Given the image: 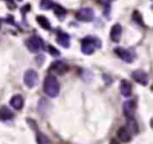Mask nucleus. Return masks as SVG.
<instances>
[{
  "mask_svg": "<svg viewBox=\"0 0 153 144\" xmlns=\"http://www.w3.org/2000/svg\"><path fill=\"white\" fill-rule=\"evenodd\" d=\"M115 54L124 62L127 63H131L135 58V52H133L129 49H124V48H116L115 49Z\"/></svg>",
  "mask_w": 153,
  "mask_h": 144,
  "instance_id": "nucleus-5",
  "label": "nucleus"
},
{
  "mask_svg": "<svg viewBox=\"0 0 153 144\" xmlns=\"http://www.w3.org/2000/svg\"><path fill=\"white\" fill-rule=\"evenodd\" d=\"M130 134H134V133H137L139 131V127H137V123L134 118H128L127 119V127H126Z\"/></svg>",
  "mask_w": 153,
  "mask_h": 144,
  "instance_id": "nucleus-14",
  "label": "nucleus"
},
{
  "mask_svg": "<svg viewBox=\"0 0 153 144\" xmlns=\"http://www.w3.org/2000/svg\"><path fill=\"white\" fill-rule=\"evenodd\" d=\"M25 45L29 49V51L33 52V54H37L44 49V43H43L42 38L38 36H31L30 38H27L25 40Z\"/></svg>",
  "mask_w": 153,
  "mask_h": 144,
  "instance_id": "nucleus-3",
  "label": "nucleus"
},
{
  "mask_svg": "<svg viewBox=\"0 0 153 144\" xmlns=\"http://www.w3.org/2000/svg\"><path fill=\"white\" fill-rule=\"evenodd\" d=\"M117 136H118V138H120L122 142H124V143H127V142H129V140L131 139V134L129 133V131H128L126 127H121V129H118V131H117Z\"/></svg>",
  "mask_w": 153,
  "mask_h": 144,
  "instance_id": "nucleus-15",
  "label": "nucleus"
},
{
  "mask_svg": "<svg viewBox=\"0 0 153 144\" xmlns=\"http://www.w3.org/2000/svg\"><path fill=\"white\" fill-rule=\"evenodd\" d=\"M50 106V104L48 102V100H45L44 98H42L39 101H38V112L42 114V115H45L48 113V107Z\"/></svg>",
  "mask_w": 153,
  "mask_h": 144,
  "instance_id": "nucleus-16",
  "label": "nucleus"
},
{
  "mask_svg": "<svg viewBox=\"0 0 153 144\" xmlns=\"http://www.w3.org/2000/svg\"><path fill=\"white\" fill-rule=\"evenodd\" d=\"M54 11H55V15L57 18H60V19H63L65 15L67 14V11L60 5H54Z\"/></svg>",
  "mask_w": 153,
  "mask_h": 144,
  "instance_id": "nucleus-19",
  "label": "nucleus"
},
{
  "mask_svg": "<svg viewBox=\"0 0 153 144\" xmlns=\"http://www.w3.org/2000/svg\"><path fill=\"white\" fill-rule=\"evenodd\" d=\"M110 144H118V142L115 140V139H111V140H110Z\"/></svg>",
  "mask_w": 153,
  "mask_h": 144,
  "instance_id": "nucleus-25",
  "label": "nucleus"
},
{
  "mask_svg": "<svg viewBox=\"0 0 153 144\" xmlns=\"http://www.w3.org/2000/svg\"><path fill=\"white\" fill-rule=\"evenodd\" d=\"M43 90L49 98H56L60 92V84L54 75H47L43 83Z\"/></svg>",
  "mask_w": 153,
  "mask_h": 144,
  "instance_id": "nucleus-1",
  "label": "nucleus"
},
{
  "mask_svg": "<svg viewBox=\"0 0 153 144\" xmlns=\"http://www.w3.org/2000/svg\"><path fill=\"white\" fill-rule=\"evenodd\" d=\"M100 40L99 38H96V37H86L82 39L81 42V52L84 55H91L94 52L96 49H99L100 48Z\"/></svg>",
  "mask_w": 153,
  "mask_h": 144,
  "instance_id": "nucleus-2",
  "label": "nucleus"
},
{
  "mask_svg": "<svg viewBox=\"0 0 153 144\" xmlns=\"http://www.w3.org/2000/svg\"><path fill=\"white\" fill-rule=\"evenodd\" d=\"M109 1H112V0H109Z\"/></svg>",
  "mask_w": 153,
  "mask_h": 144,
  "instance_id": "nucleus-26",
  "label": "nucleus"
},
{
  "mask_svg": "<svg viewBox=\"0 0 153 144\" xmlns=\"http://www.w3.org/2000/svg\"><path fill=\"white\" fill-rule=\"evenodd\" d=\"M133 19H134V21L139 23L140 25H143V23H142V18H141V15H140V13H139L137 11H134V12H133Z\"/></svg>",
  "mask_w": 153,
  "mask_h": 144,
  "instance_id": "nucleus-22",
  "label": "nucleus"
},
{
  "mask_svg": "<svg viewBox=\"0 0 153 144\" xmlns=\"http://www.w3.org/2000/svg\"><path fill=\"white\" fill-rule=\"evenodd\" d=\"M43 61H44V56H42V55L37 56V58H36V62H37V64H38V65H41V64L43 63Z\"/></svg>",
  "mask_w": 153,
  "mask_h": 144,
  "instance_id": "nucleus-24",
  "label": "nucleus"
},
{
  "mask_svg": "<svg viewBox=\"0 0 153 144\" xmlns=\"http://www.w3.org/2000/svg\"><path fill=\"white\" fill-rule=\"evenodd\" d=\"M121 36H122V26H121L120 24H115V25L111 27V31H110V38H111L112 42L117 43V42H120Z\"/></svg>",
  "mask_w": 153,
  "mask_h": 144,
  "instance_id": "nucleus-11",
  "label": "nucleus"
},
{
  "mask_svg": "<svg viewBox=\"0 0 153 144\" xmlns=\"http://www.w3.org/2000/svg\"><path fill=\"white\" fill-rule=\"evenodd\" d=\"M36 142H37V144H50V140L43 132H37Z\"/></svg>",
  "mask_w": 153,
  "mask_h": 144,
  "instance_id": "nucleus-20",
  "label": "nucleus"
},
{
  "mask_svg": "<svg viewBox=\"0 0 153 144\" xmlns=\"http://www.w3.org/2000/svg\"><path fill=\"white\" fill-rule=\"evenodd\" d=\"M48 51H49V54H50V55H53V56H55V57L60 55V52H59L54 46H51V45H49V46H48Z\"/></svg>",
  "mask_w": 153,
  "mask_h": 144,
  "instance_id": "nucleus-23",
  "label": "nucleus"
},
{
  "mask_svg": "<svg viewBox=\"0 0 153 144\" xmlns=\"http://www.w3.org/2000/svg\"><path fill=\"white\" fill-rule=\"evenodd\" d=\"M39 6H41L42 10H50V8L54 7V2L51 0H42Z\"/></svg>",
  "mask_w": 153,
  "mask_h": 144,
  "instance_id": "nucleus-21",
  "label": "nucleus"
},
{
  "mask_svg": "<svg viewBox=\"0 0 153 144\" xmlns=\"http://www.w3.org/2000/svg\"><path fill=\"white\" fill-rule=\"evenodd\" d=\"M12 117H13V113L8 107L2 106L0 108V119L1 120H10V119H12Z\"/></svg>",
  "mask_w": 153,
  "mask_h": 144,
  "instance_id": "nucleus-17",
  "label": "nucleus"
},
{
  "mask_svg": "<svg viewBox=\"0 0 153 144\" xmlns=\"http://www.w3.org/2000/svg\"><path fill=\"white\" fill-rule=\"evenodd\" d=\"M36 20H37L38 25H39L41 27H43L44 30H50V29H51L50 23H49V20H48L47 17H44V15H37V17H36Z\"/></svg>",
  "mask_w": 153,
  "mask_h": 144,
  "instance_id": "nucleus-18",
  "label": "nucleus"
},
{
  "mask_svg": "<svg viewBox=\"0 0 153 144\" xmlns=\"http://www.w3.org/2000/svg\"><path fill=\"white\" fill-rule=\"evenodd\" d=\"M135 109H136V104L133 100H128L123 102V114L128 118H134L135 114Z\"/></svg>",
  "mask_w": 153,
  "mask_h": 144,
  "instance_id": "nucleus-8",
  "label": "nucleus"
},
{
  "mask_svg": "<svg viewBox=\"0 0 153 144\" xmlns=\"http://www.w3.org/2000/svg\"><path fill=\"white\" fill-rule=\"evenodd\" d=\"M50 70L54 71V73L57 74V75H63V74L68 70V67H67V64H66L65 62H62V61H55V62L50 65Z\"/></svg>",
  "mask_w": 153,
  "mask_h": 144,
  "instance_id": "nucleus-9",
  "label": "nucleus"
},
{
  "mask_svg": "<svg viewBox=\"0 0 153 144\" xmlns=\"http://www.w3.org/2000/svg\"><path fill=\"white\" fill-rule=\"evenodd\" d=\"M10 105L14 108V109H22L24 106V99L22 95H13L10 100Z\"/></svg>",
  "mask_w": 153,
  "mask_h": 144,
  "instance_id": "nucleus-12",
  "label": "nucleus"
},
{
  "mask_svg": "<svg viewBox=\"0 0 153 144\" xmlns=\"http://www.w3.org/2000/svg\"><path fill=\"white\" fill-rule=\"evenodd\" d=\"M75 17L80 21H91L94 17V13L91 7H84V8H80L75 13Z\"/></svg>",
  "mask_w": 153,
  "mask_h": 144,
  "instance_id": "nucleus-6",
  "label": "nucleus"
},
{
  "mask_svg": "<svg viewBox=\"0 0 153 144\" xmlns=\"http://www.w3.org/2000/svg\"><path fill=\"white\" fill-rule=\"evenodd\" d=\"M23 81H24V84L29 88H32L36 86L37 81H38V74L36 70L33 69H29L24 73V77H23Z\"/></svg>",
  "mask_w": 153,
  "mask_h": 144,
  "instance_id": "nucleus-4",
  "label": "nucleus"
},
{
  "mask_svg": "<svg viewBox=\"0 0 153 144\" xmlns=\"http://www.w3.org/2000/svg\"><path fill=\"white\" fill-rule=\"evenodd\" d=\"M56 42L63 46V48H69V44H71V37L68 33L63 32V31H57V35H56Z\"/></svg>",
  "mask_w": 153,
  "mask_h": 144,
  "instance_id": "nucleus-10",
  "label": "nucleus"
},
{
  "mask_svg": "<svg viewBox=\"0 0 153 144\" xmlns=\"http://www.w3.org/2000/svg\"><path fill=\"white\" fill-rule=\"evenodd\" d=\"M131 77L134 79V81H136L137 83L142 84V86H146L148 83V75L146 71L141 70V69H137V70H134L131 73Z\"/></svg>",
  "mask_w": 153,
  "mask_h": 144,
  "instance_id": "nucleus-7",
  "label": "nucleus"
},
{
  "mask_svg": "<svg viewBox=\"0 0 153 144\" xmlns=\"http://www.w3.org/2000/svg\"><path fill=\"white\" fill-rule=\"evenodd\" d=\"M120 90H121V94L123 96H130L131 95V84H130V82H128L126 80L121 81Z\"/></svg>",
  "mask_w": 153,
  "mask_h": 144,
  "instance_id": "nucleus-13",
  "label": "nucleus"
}]
</instances>
